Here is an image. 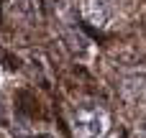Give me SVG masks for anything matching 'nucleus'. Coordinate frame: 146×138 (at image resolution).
I'll use <instances>...</instances> for the list:
<instances>
[{"label": "nucleus", "instance_id": "nucleus-4", "mask_svg": "<svg viewBox=\"0 0 146 138\" xmlns=\"http://www.w3.org/2000/svg\"><path fill=\"white\" fill-rule=\"evenodd\" d=\"M108 138H123V133H118V131H113V133H108Z\"/></svg>", "mask_w": 146, "mask_h": 138}, {"label": "nucleus", "instance_id": "nucleus-1", "mask_svg": "<svg viewBox=\"0 0 146 138\" xmlns=\"http://www.w3.org/2000/svg\"><path fill=\"white\" fill-rule=\"evenodd\" d=\"M72 131L77 138H105L110 131V115L103 105H80L72 113Z\"/></svg>", "mask_w": 146, "mask_h": 138}, {"label": "nucleus", "instance_id": "nucleus-3", "mask_svg": "<svg viewBox=\"0 0 146 138\" xmlns=\"http://www.w3.org/2000/svg\"><path fill=\"white\" fill-rule=\"evenodd\" d=\"M5 8L10 10V15L23 18V20L41 18V0H8Z\"/></svg>", "mask_w": 146, "mask_h": 138}, {"label": "nucleus", "instance_id": "nucleus-5", "mask_svg": "<svg viewBox=\"0 0 146 138\" xmlns=\"http://www.w3.org/2000/svg\"><path fill=\"white\" fill-rule=\"evenodd\" d=\"M36 138H54V136H46V133H44V136H36Z\"/></svg>", "mask_w": 146, "mask_h": 138}, {"label": "nucleus", "instance_id": "nucleus-2", "mask_svg": "<svg viewBox=\"0 0 146 138\" xmlns=\"http://www.w3.org/2000/svg\"><path fill=\"white\" fill-rule=\"evenodd\" d=\"M82 20L95 28H105L110 20V0H82Z\"/></svg>", "mask_w": 146, "mask_h": 138}]
</instances>
